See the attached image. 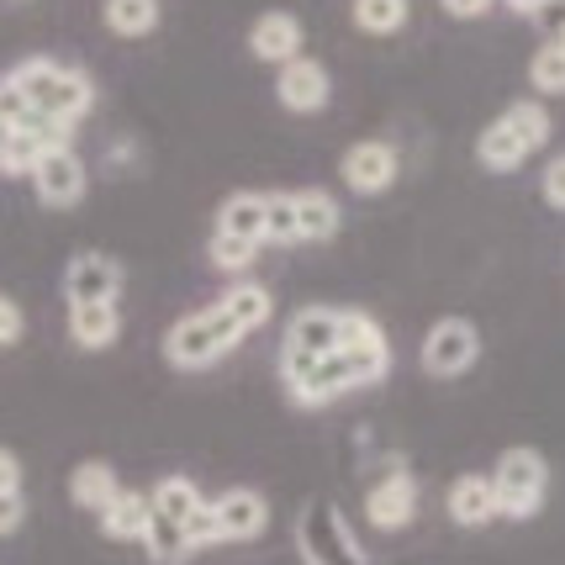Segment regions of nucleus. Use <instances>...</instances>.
<instances>
[{
	"label": "nucleus",
	"mask_w": 565,
	"mask_h": 565,
	"mask_svg": "<svg viewBox=\"0 0 565 565\" xmlns=\"http://www.w3.org/2000/svg\"><path fill=\"white\" fill-rule=\"evenodd\" d=\"M0 100H6V122H22L26 111H32V117H49V122L74 127L90 106H96V85H90L79 70H70V64L22 58V64L6 70Z\"/></svg>",
	"instance_id": "obj_1"
},
{
	"label": "nucleus",
	"mask_w": 565,
	"mask_h": 565,
	"mask_svg": "<svg viewBox=\"0 0 565 565\" xmlns=\"http://www.w3.org/2000/svg\"><path fill=\"white\" fill-rule=\"evenodd\" d=\"M238 339H248V333L227 318L222 301H212L206 312H191V318H180L170 333H164V360H170L174 370H206V365H217Z\"/></svg>",
	"instance_id": "obj_2"
},
{
	"label": "nucleus",
	"mask_w": 565,
	"mask_h": 565,
	"mask_svg": "<svg viewBox=\"0 0 565 565\" xmlns=\"http://www.w3.org/2000/svg\"><path fill=\"white\" fill-rule=\"evenodd\" d=\"M492 481H497V497H502V518L529 523V518L544 508V492H550V466H544L540 449L513 444V449H502Z\"/></svg>",
	"instance_id": "obj_3"
},
{
	"label": "nucleus",
	"mask_w": 565,
	"mask_h": 565,
	"mask_svg": "<svg viewBox=\"0 0 565 565\" xmlns=\"http://www.w3.org/2000/svg\"><path fill=\"white\" fill-rule=\"evenodd\" d=\"M476 360H481V333L470 318H439L423 333V370L428 375L449 381V375H466Z\"/></svg>",
	"instance_id": "obj_4"
},
{
	"label": "nucleus",
	"mask_w": 565,
	"mask_h": 565,
	"mask_svg": "<svg viewBox=\"0 0 565 565\" xmlns=\"http://www.w3.org/2000/svg\"><path fill=\"white\" fill-rule=\"evenodd\" d=\"M296 540H301V555L307 565H365V550L344 534V523L333 508H307L301 523H296Z\"/></svg>",
	"instance_id": "obj_5"
},
{
	"label": "nucleus",
	"mask_w": 565,
	"mask_h": 565,
	"mask_svg": "<svg viewBox=\"0 0 565 565\" xmlns=\"http://www.w3.org/2000/svg\"><path fill=\"white\" fill-rule=\"evenodd\" d=\"M339 354L354 365L360 386H381L386 370H392V344H386L381 322L370 318V312H344V349Z\"/></svg>",
	"instance_id": "obj_6"
},
{
	"label": "nucleus",
	"mask_w": 565,
	"mask_h": 565,
	"mask_svg": "<svg viewBox=\"0 0 565 565\" xmlns=\"http://www.w3.org/2000/svg\"><path fill=\"white\" fill-rule=\"evenodd\" d=\"M122 280H127L122 265L111 254H96V248L74 254L70 265H64V296H70V307H79V301H117Z\"/></svg>",
	"instance_id": "obj_7"
},
{
	"label": "nucleus",
	"mask_w": 565,
	"mask_h": 565,
	"mask_svg": "<svg viewBox=\"0 0 565 565\" xmlns=\"http://www.w3.org/2000/svg\"><path fill=\"white\" fill-rule=\"evenodd\" d=\"M365 518L375 529H386V534L407 529L418 518V481H413V470H386L365 497Z\"/></svg>",
	"instance_id": "obj_8"
},
{
	"label": "nucleus",
	"mask_w": 565,
	"mask_h": 565,
	"mask_svg": "<svg viewBox=\"0 0 565 565\" xmlns=\"http://www.w3.org/2000/svg\"><path fill=\"white\" fill-rule=\"evenodd\" d=\"M32 191L43 206H74V201L85 196V164H79V153L74 148H49L43 159H38V170H32Z\"/></svg>",
	"instance_id": "obj_9"
},
{
	"label": "nucleus",
	"mask_w": 565,
	"mask_h": 565,
	"mask_svg": "<svg viewBox=\"0 0 565 565\" xmlns=\"http://www.w3.org/2000/svg\"><path fill=\"white\" fill-rule=\"evenodd\" d=\"M280 349L312 354V360L339 354V349H344V312H333V307H301V312L286 322V344Z\"/></svg>",
	"instance_id": "obj_10"
},
{
	"label": "nucleus",
	"mask_w": 565,
	"mask_h": 565,
	"mask_svg": "<svg viewBox=\"0 0 565 565\" xmlns=\"http://www.w3.org/2000/svg\"><path fill=\"white\" fill-rule=\"evenodd\" d=\"M212 513H217L222 544H244V540H259V534H265V523H270V502L254 492V487H233V492L212 497Z\"/></svg>",
	"instance_id": "obj_11"
},
{
	"label": "nucleus",
	"mask_w": 565,
	"mask_h": 565,
	"mask_svg": "<svg viewBox=\"0 0 565 565\" xmlns=\"http://www.w3.org/2000/svg\"><path fill=\"white\" fill-rule=\"evenodd\" d=\"M286 392H291L296 407H328V402H339L344 392H360V375H354V365H349L344 354H328L301 381H291Z\"/></svg>",
	"instance_id": "obj_12"
},
{
	"label": "nucleus",
	"mask_w": 565,
	"mask_h": 565,
	"mask_svg": "<svg viewBox=\"0 0 565 565\" xmlns=\"http://www.w3.org/2000/svg\"><path fill=\"white\" fill-rule=\"evenodd\" d=\"M339 174H344V185L354 196H381L396 180V148L392 143H354L344 153Z\"/></svg>",
	"instance_id": "obj_13"
},
{
	"label": "nucleus",
	"mask_w": 565,
	"mask_h": 565,
	"mask_svg": "<svg viewBox=\"0 0 565 565\" xmlns=\"http://www.w3.org/2000/svg\"><path fill=\"white\" fill-rule=\"evenodd\" d=\"M248 53L259 58V64H296L301 58V22H296L291 11H265L259 22L248 26Z\"/></svg>",
	"instance_id": "obj_14"
},
{
	"label": "nucleus",
	"mask_w": 565,
	"mask_h": 565,
	"mask_svg": "<svg viewBox=\"0 0 565 565\" xmlns=\"http://www.w3.org/2000/svg\"><path fill=\"white\" fill-rule=\"evenodd\" d=\"M275 96H280V106H286V111H322V106H328V96H333V85H328V70H322L318 58H296V64H286V70H280V79H275Z\"/></svg>",
	"instance_id": "obj_15"
},
{
	"label": "nucleus",
	"mask_w": 565,
	"mask_h": 565,
	"mask_svg": "<svg viewBox=\"0 0 565 565\" xmlns=\"http://www.w3.org/2000/svg\"><path fill=\"white\" fill-rule=\"evenodd\" d=\"M449 518L460 529H487L502 518V497H497V481L492 476H460L449 487Z\"/></svg>",
	"instance_id": "obj_16"
},
{
	"label": "nucleus",
	"mask_w": 565,
	"mask_h": 565,
	"mask_svg": "<svg viewBox=\"0 0 565 565\" xmlns=\"http://www.w3.org/2000/svg\"><path fill=\"white\" fill-rule=\"evenodd\" d=\"M217 233H233V238H248V244H270V196L233 191L217 212Z\"/></svg>",
	"instance_id": "obj_17"
},
{
	"label": "nucleus",
	"mask_w": 565,
	"mask_h": 565,
	"mask_svg": "<svg viewBox=\"0 0 565 565\" xmlns=\"http://www.w3.org/2000/svg\"><path fill=\"white\" fill-rule=\"evenodd\" d=\"M117 333H122V312H117V301H79L70 307V339L79 349H111L117 344Z\"/></svg>",
	"instance_id": "obj_18"
},
{
	"label": "nucleus",
	"mask_w": 565,
	"mask_h": 565,
	"mask_svg": "<svg viewBox=\"0 0 565 565\" xmlns=\"http://www.w3.org/2000/svg\"><path fill=\"white\" fill-rule=\"evenodd\" d=\"M100 518V534L106 540H148V523H153V497L143 492H117L111 502H106V513Z\"/></svg>",
	"instance_id": "obj_19"
},
{
	"label": "nucleus",
	"mask_w": 565,
	"mask_h": 565,
	"mask_svg": "<svg viewBox=\"0 0 565 565\" xmlns=\"http://www.w3.org/2000/svg\"><path fill=\"white\" fill-rule=\"evenodd\" d=\"M49 148H58L49 138V132H38V127H17V122H6V132H0V170L11 174H26L32 180V170H38V159L49 153Z\"/></svg>",
	"instance_id": "obj_20"
},
{
	"label": "nucleus",
	"mask_w": 565,
	"mask_h": 565,
	"mask_svg": "<svg viewBox=\"0 0 565 565\" xmlns=\"http://www.w3.org/2000/svg\"><path fill=\"white\" fill-rule=\"evenodd\" d=\"M476 159H481L487 170L508 174V170H518V164L529 159V148H523V138L508 127V117H497V122H487V132L476 138Z\"/></svg>",
	"instance_id": "obj_21"
},
{
	"label": "nucleus",
	"mask_w": 565,
	"mask_h": 565,
	"mask_svg": "<svg viewBox=\"0 0 565 565\" xmlns=\"http://www.w3.org/2000/svg\"><path fill=\"white\" fill-rule=\"evenodd\" d=\"M122 492L117 487V470L106 466V460H85V466H74L70 476V497L79 508H90V513H106V502Z\"/></svg>",
	"instance_id": "obj_22"
},
{
	"label": "nucleus",
	"mask_w": 565,
	"mask_h": 565,
	"mask_svg": "<svg viewBox=\"0 0 565 565\" xmlns=\"http://www.w3.org/2000/svg\"><path fill=\"white\" fill-rule=\"evenodd\" d=\"M296 212H301V238L307 244H328L339 233V222H344L339 201L328 191H296Z\"/></svg>",
	"instance_id": "obj_23"
},
{
	"label": "nucleus",
	"mask_w": 565,
	"mask_h": 565,
	"mask_svg": "<svg viewBox=\"0 0 565 565\" xmlns=\"http://www.w3.org/2000/svg\"><path fill=\"white\" fill-rule=\"evenodd\" d=\"M217 301L227 307V318L238 322L244 333H254V328H265V322H270V312H275L270 291H265V286H254V280H244V286H227V291H222Z\"/></svg>",
	"instance_id": "obj_24"
},
{
	"label": "nucleus",
	"mask_w": 565,
	"mask_h": 565,
	"mask_svg": "<svg viewBox=\"0 0 565 565\" xmlns=\"http://www.w3.org/2000/svg\"><path fill=\"white\" fill-rule=\"evenodd\" d=\"M201 508H206V497L196 492V481H191V476H164V481L153 487V513H159V518L191 523Z\"/></svg>",
	"instance_id": "obj_25"
},
{
	"label": "nucleus",
	"mask_w": 565,
	"mask_h": 565,
	"mask_svg": "<svg viewBox=\"0 0 565 565\" xmlns=\"http://www.w3.org/2000/svg\"><path fill=\"white\" fill-rule=\"evenodd\" d=\"M148 561L153 565H180V561H191L196 550H191V534H185V523H174V518H159L153 513V523H148Z\"/></svg>",
	"instance_id": "obj_26"
},
{
	"label": "nucleus",
	"mask_w": 565,
	"mask_h": 565,
	"mask_svg": "<svg viewBox=\"0 0 565 565\" xmlns=\"http://www.w3.org/2000/svg\"><path fill=\"white\" fill-rule=\"evenodd\" d=\"M100 17L117 38H148L159 26V0H106Z\"/></svg>",
	"instance_id": "obj_27"
},
{
	"label": "nucleus",
	"mask_w": 565,
	"mask_h": 565,
	"mask_svg": "<svg viewBox=\"0 0 565 565\" xmlns=\"http://www.w3.org/2000/svg\"><path fill=\"white\" fill-rule=\"evenodd\" d=\"M26 518L22 502V460L17 449H0V534H17Z\"/></svg>",
	"instance_id": "obj_28"
},
{
	"label": "nucleus",
	"mask_w": 565,
	"mask_h": 565,
	"mask_svg": "<svg viewBox=\"0 0 565 565\" xmlns=\"http://www.w3.org/2000/svg\"><path fill=\"white\" fill-rule=\"evenodd\" d=\"M407 0H354V26L360 32H375V38H392L407 26Z\"/></svg>",
	"instance_id": "obj_29"
},
{
	"label": "nucleus",
	"mask_w": 565,
	"mask_h": 565,
	"mask_svg": "<svg viewBox=\"0 0 565 565\" xmlns=\"http://www.w3.org/2000/svg\"><path fill=\"white\" fill-rule=\"evenodd\" d=\"M502 117H508V127L523 138V148H529V153L550 143V111H544L540 100H513Z\"/></svg>",
	"instance_id": "obj_30"
},
{
	"label": "nucleus",
	"mask_w": 565,
	"mask_h": 565,
	"mask_svg": "<svg viewBox=\"0 0 565 565\" xmlns=\"http://www.w3.org/2000/svg\"><path fill=\"white\" fill-rule=\"evenodd\" d=\"M529 79L544 96H565V43H544L534 58H529Z\"/></svg>",
	"instance_id": "obj_31"
},
{
	"label": "nucleus",
	"mask_w": 565,
	"mask_h": 565,
	"mask_svg": "<svg viewBox=\"0 0 565 565\" xmlns=\"http://www.w3.org/2000/svg\"><path fill=\"white\" fill-rule=\"evenodd\" d=\"M254 248L248 238H233V233H212V244H206V259L217 265V270H248L254 265Z\"/></svg>",
	"instance_id": "obj_32"
},
{
	"label": "nucleus",
	"mask_w": 565,
	"mask_h": 565,
	"mask_svg": "<svg viewBox=\"0 0 565 565\" xmlns=\"http://www.w3.org/2000/svg\"><path fill=\"white\" fill-rule=\"evenodd\" d=\"M270 244H301V212H296V196H286V191L270 196Z\"/></svg>",
	"instance_id": "obj_33"
},
{
	"label": "nucleus",
	"mask_w": 565,
	"mask_h": 565,
	"mask_svg": "<svg viewBox=\"0 0 565 565\" xmlns=\"http://www.w3.org/2000/svg\"><path fill=\"white\" fill-rule=\"evenodd\" d=\"M0 344H22V301L17 296H0Z\"/></svg>",
	"instance_id": "obj_34"
},
{
	"label": "nucleus",
	"mask_w": 565,
	"mask_h": 565,
	"mask_svg": "<svg viewBox=\"0 0 565 565\" xmlns=\"http://www.w3.org/2000/svg\"><path fill=\"white\" fill-rule=\"evenodd\" d=\"M544 201H550L555 212H565V153L550 159V170H544Z\"/></svg>",
	"instance_id": "obj_35"
},
{
	"label": "nucleus",
	"mask_w": 565,
	"mask_h": 565,
	"mask_svg": "<svg viewBox=\"0 0 565 565\" xmlns=\"http://www.w3.org/2000/svg\"><path fill=\"white\" fill-rule=\"evenodd\" d=\"M444 11H449L455 22H476V17L492 11V0H444Z\"/></svg>",
	"instance_id": "obj_36"
},
{
	"label": "nucleus",
	"mask_w": 565,
	"mask_h": 565,
	"mask_svg": "<svg viewBox=\"0 0 565 565\" xmlns=\"http://www.w3.org/2000/svg\"><path fill=\"white\" fill-rule=\"evenodd\" d=\"M508 6H513V11H523V17H540L550 0H508Z\"/></svg>",
	"instance_id": "obj_37"
},
{
	"label": "nucleus",
	"mask_w": 565,
	"mask_h": 565,
	"mask_svg": "<svg viewBox=\"0 0 565 565\" xmlns=\"http://www.w3.org/2000/svg\"><path fill=\"white\" fill-rule=\"evenodd\" d=\"M561 43H565V26H561Z\"/></svg>",
	"instance_id": "obj_38"
}]
</instances>
